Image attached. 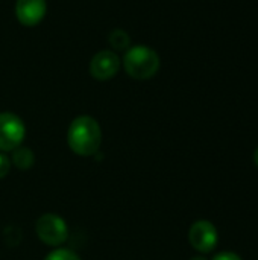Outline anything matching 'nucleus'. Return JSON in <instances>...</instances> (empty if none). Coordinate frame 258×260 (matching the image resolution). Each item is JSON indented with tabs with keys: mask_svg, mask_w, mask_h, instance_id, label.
I'll return each instance as SVG.
<instances>
[{
	"mask_svg": "<svg viewBox=\"0 0 258 260\" xmlns=\"http://www.w3.org/2000/svg\"><path fill=\"white\" fill-rule=\"evenodd\" d=\"M213 260H242L240 256H237L236 253H231V251H224V253H219L214 256Z\"/></svg>",
	"mask_w": 258,
	"mask_h": 260,
	"instance_id": "f8f14e48",
	"label": "nucleus"
},
{
	"mask_svg": "<svg viewBox=\"0 0 258 260\" xmlns=\"http://www.w3.org/2000/svg\"><path fill=\"white\" fill-rule=\"evenodd\" d=\"M189 241L192 247L199 253H210L217 245V230L210 221H196L189 232Z\"/></svg>",
	"mask_w": 258,
	"mask_h": 260,
	"instance_id": "423d86ee",
	"label": "nucleus"
},
{
	"mask_svg": "<svg viewBox=\"0 0 258 260\" xmlns=\"http://www.w3.org/2000/svg\"><path fill=\"white\" fill-rule=\"evenodd\" d=\"M26 136V126L23 120L9 111L0 113V151H14L21 145Z\"/></svg>",
	"mask_w": 258,
	"mask_h": 260,
	"instance_id": "20e7f679",
	"label": "nucleus"
},
{
	"mask_svg": "<svg viewBox=\"0 0 258 260\" xmlns=\"http://www.w3.org/2000/svg\"><path fill=\"white\" fill-rule=\"evenodd\" d=\"M9 169H11V160L5 154L0 152V180L8 175Z\"/></svg>",
	"mask_w": 258,
	"mask_h": 260,
	"instance_id": "9b49d317",
	"label": "nucleus"
},
{
	"mask_svg": "<svg viewBox=\"0 0 258 260\" xmlns=\"http://www.w3.org/2000/svg\"><path fill=\"white\" fill-rule=\"evenodd\" d=\"M35 232L38 239L49 247H59L68 236V227L65 221L55 213H46L40 216Z\"/></svg>",
	"mask_w": 258,
	"mask_h": 260,
	"instance_id": "7ed1b4c3",
	"label": "nucleus"
},
{
	"mask_svg": "<svg viewBox=\"0 0 258 260\" xmlns=\"http://www.w3.org/2000/svg\"><path fill=\"white\" fill-rule=\"evenodd\" d=\"M192 260H207V259H204V257H193Z\"/></svg>",
	"mask_w": 258,
	"mask_h": 260,
	"instance_id": "4468645a",
	"label": "nucleus"
},
{
	"mask_svg": "<svg viewBox=\"0 0 258 260\" xmlns=\"http://www.w3.org/2000/svg\"><path fill=\"white\" fill-rule=\"evenodd\" d=\"M254 161H255V165H257L258 168V148L255 149V152H254Z\"/></svg>",
	"mask_w": 258,
	"mask_h": 260,
	"instance_id": "ddd939ff",
	"label": "nucleus"
},
{
	"mask_svg": "<svg viewBox=\"0 0 258 260\" xmlns=\"http://www.w3.org/2000/svg\"><path fill=\"white\" fill-rule=\"evenodd\" d=\"M14 12L20 24L26 27H33L44 20L46 12H47V2L46 0H17Z\"/></svg>",
	"mask_w": 258,
	"mask_h": 260,
	"instance_id": "0eeeda50",
	"label": "nucleus"
},
{
	"mask_svg": "<svg viewBox=\"0 0 258 260\" xmlns=\"http://www.w3.org/2000/svg\"><path fill=\"white\" fill-rule=\"evenodd\" d=\"M67 142L70 149L82 157L97 154L102 143V129L99 122L91 116H78L68 126Z\"/></svg>",
	"mask_w": 258,
	"mask_h": 260,
	"instance_id": "f257e3e1",
	"label": "nucleus"
},
{
	"mask_svg": "<svg viewBox=\"0 0 258 260\" xmlns=\"http://www.w3.org/2000/svg\"><path fill=\"white\" fill-rule=\"evenodd\" d=\"M11 161L14 163L15 168L21 169V171H27L33 166L35 163V154L32 152L30 148L26 146H18L12 151V158Z\"/></svg>",
	"mask_w": 258,
	"mask_h": 260,
	"instance_id": "6e6552de",
	"label": "nucleus"
},
{
	"mask_svg": "<svg viewBox=\"0 0 258 260\" xmlns=\"http://www.w3.org/2000/svg\"><path fill=\"white\" fill-rule=\"evenodd\" d=\"M108 43L111 44V47L114 50H125L126 52L131 47V37L123 29H114L109 32Z\"/></svg>",
	"mask_w": 258,
	"mask_h": 260,
	"instance_id": "1a4fd4ad",
	"label": "nucleus"
},
{
	"mask_svg": "<svg viewBox=\"0 0 258 260\" xmlns=\"http://www.w3.org/2000/svg\"><path fill=\"white\" fill-rule=\"evenodd\" d=\"M122 67V59L114 50H100L90 61V75L96 81H108L114 78Z\"/></svg>",
	"mask_w": 258,
	"mask_h": 260,
	"instance_id": "39448f33",
	"label": "nucleus"
},
{
	"mask_svg": "<svg viewBox=\"0 0 258 260\" xmlns=\"http://www.w3.org/2000/svg\"><path fill=\"white\" fill-rule=\"evenodd\" d=\"M161 61L158 53L144 44H137L129 47L123 56V69L125 72L138 81L151 79L160 70Z\"/></svg>",
	"mask_w": 258,
	"mask_h": 260,
	"instance_id": "f03ea898",
	"label": "nucleus"
},
{
	"mask_svg": "<svg viewBox=\"0 0 258 260\" xmlns=\"http://www.w3.org/2000/svg\"><path fill=\"white\" fill-rule=\"evenodd\" d=\"M44 260H81V257L68 248H56L50 251Z\"/></svg>",
	"mask_w": 258,
	"mask_h": 260,
	"instance_id": "9d476101",
	"label": "nucleus"
}]
</instances>
